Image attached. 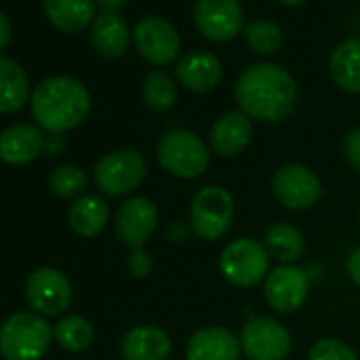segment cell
Returning <instances> with one entry per match:
<instances>
[{"mask_svg": "<svg viewBox=\"0 0 360 360\" xmlns=\"http://www.w3.org/2000/svg\"><path fill=\"white\" fill-rule=\"evenodd\" d=\"M299 89L292 75L269 62L248 66L236 81L238 108L250 119L280 123L295 112Z\"/></svg>", "mask_w": 360, "mask_h": 360, "instance_id": "obj_1", "label": "cell"}, {"mask_svg": "<svg viewBox=\"0 0 360 360\" xmlns=\"http://www.w3.org/2000/svg\"><path fill=\"white\" fill-rule=\"evenodd\" d=\"M32 117L49 134H66L79 127L91 110L89 89L72 77H49L30 96Z\"/></svg>", "mask_w": 360, "mask_h": 360, "instance_id": "obj_2", "label": "cell"}, {"mask_svg": "<svg viewBox=\"0 0 360 360\" xmlns=\"http://www.w3.org/2000/svg\"><path fill=\"white\" fill-rule=\"evenodd\" d=\"M53 343V326L37 311H15L0 326L5 360H41Z\"/></svg>", "mask_w": 360, "mask_h": 360, "instance_id": "obj_3", "label": "cell"}, {"mask_svg": "<svg viewBox=\"0 0 360 360\" xmlns=\"http://www.w3.org/2000/svg\"><path fill=\"white\" fill-rule=\"evenodd\" d=\"M159 165L183 180H195L210 165V148L204 138L189 129H169L157 142Z\"/></svg>", "mask_w": 360, "mask_h": 360, "instance_id": "obj_4", "label": "cell"}, {"mask_svg": "<svg viewBox=\"0 0 360 360\" xmlns=\"http://www.w3.org/2000/svg\"><path fill=\"white\" fill-rule=\"evenodd\" d=\"M236 219L233 195L221 185L202 187L191 202L189 227L195 238L204 242H217L231 229Z\"/></svg>", "mask_w": 360, "mask_h": 360, "instance_id": "obj_5", "label": "cell"}, {"mask_svg": "<svg viewBox=\"0 0 360 360\" xmlns=\"http://www.w3.org/2000/svg\"><path fill=\"white\" fill-rule=\"evenodd\" d=\"M148 165L140 150L119 148L104 155L94 167L96 187L108 198H123L134 193L146 178Z\"/></svg>", "mask_w": 360, "mask_h": 360, "instance_id": "obj_6", "label": "cell"}, {"mask_svg": "<svg viewBox=\"0 0 360 360\" xmlns=\"http://www.w3.org/2000/svg\"><path fill=\"white\" fill-rule=\"evenodd\" d=\"M219 267L229 284L252 288L265 282L271 271V257L255 238H238L223 248Z\"/></svg>", "mask_w": 360, "mask_h": 360, "instance_id": "obj_7", "label": "cell"}, {"mask_svg": "<svg viewBox=\"0 0 360 360\" xmlns=\"http://www.w3.org/2000/svg\"><path fill=\"white\" fill-rule=\"evenodd\" d=\"M271 191L276 200L292 212L314 208L324 195L320 178L303 163L280 165L271 178Z\"/></svg>", "mask_w": 360, "mask_h": 360, "instance_id": "obj_8", "label": "cell"}, {"mask_svg": "<svg viewBox=\"0 0 360 360\" xmlns=\"http://www.w3.org/2000/svg\"><path fill=\"white\" fill-rule=\"evenodd\" d=\"M240 345L248 360H286L292 349V335L280 320L255 316L244 324Z\"/></svg>", "mask_w": 360, "mask_h": 360, "instance_id": "obj_9", "label": "cell"}, {"mask_svg": "<svg viewBox=\"0 0 360 360\" xmlns=\"http://www.w3.org/2000/svg\"><path fill=\"white\" fill-rule=\"evenodd\" d=\"M26 299L28 305L45 316H62L72 301V284L68 276L56 267H39L26 280Z\"/></svg>", "mask_w": 360, "mask_h": 360, "instance_id": "obj_10", "label": "cell"}, {"mask_svg": "<svg viewBox=\"0 0 360 360\" xmlns=\"http://www.w3.org/2000/svg\"><path fill=\"white\" fill-rule=\"evenodd\" d=\"M193 22L212 43H229L246 28L240 0H195Z\"/></svg>", "mask_w": 360, "mask_h": 360, "instance_id": "obj_11", "label": "cell"}, {"mask_svg": "<svg viewBox=\"0 0 360 360\" xmlns=\"http://www.w3.org/2000/svg\"><path fill=\"white\" fill-rule=\"evenodd\" d=\"M159 223V210L153 200L144 195H134L125 200L115 214V233L123 246L129 250L144 248L155 236Z\"/></svg>", "mask_w": 360, "mask_h": 360, "instance_id": "obj_12", "label": "cell"}, {"mask_svg": "<svg viewBox=\"0 0 360 360\" xmlns=\"http://www.w3.org/2000/svg\"><path fill=\"white\" fill-rule=\"evenodd\" d=\"M134 47L153 66H167L178 58L180 37L163 18H144L134 28Z\"/></svg>", "mask_w": 360, "mask_h": 360, "instance_id": "obj_13", "label": "cell"}, {"mask_svg": "<svg viewBox=\"0 0 360 360\" xmlns=\"http://www.w3.org/2000/svg\"><path fill=\"white\" fill-rule=\"evenodd\" d=\"M263 295L269 307L280 314L297 311L309 295V276L299 265H278L274 267L265 282Z\"/></svg>", "mask_w": 360, "mask_h": 360, "instance_id": "obj_14", "label": "cell"}, {"mask_svg": "<svg viewBox=\"0 0 360 360\" xmlns=\"http://www.w3.org/2000/svg\"><path fill=\"white\" fill-rule=\"evenodd\" d=\"M174 79L193 94H208L223 79V62L212 51L187 53L176 62Z\"/></svg>", "mask_w": 360, "mask_h": 360, "instance_id": "obj_15", "label": "cell"}, {"mask_svg": "<svg viewBox=\"0 0 360 360\" xmlns=\"http://www.w3.org/2000/svg\"><path fill=\"white\" fill-rule=\"evenodd\" d=\"M185 356L187 360H240L242 345L229 328L204 326L189 337Z\"/></svg>", "mask_w": 360, "mask_h": 360, "instance_id": "obj_16", "label": "cell"}, {"mask_svg": "<svg viewBox=\"0 0 360 360\" xmlns=\"http://www.w3.org/2000/svg\"><path fill=\"white\" fill-rule=\"evenodd\" d=\"M45 150V136L41 127L15 123L0 131V161L7 165H28Z\"/></svg>", "mask_w": 360, "mask_h": 360, "instance_id": "obj_17", "label": "cell"}, {"mask_svg": "<svg viewBox=\"0 0 360 360\" xmlns=\"http://www.w3.org/2000/svg\"><path fill=\"white\" fill-rule=\"evenodd\" d=\"M252 140V119L240 108L221 115L210 129V146L221 157L240 155Z\"/></svg>", "mask_w": 360, "mask_h": 360, "instance_id": "obj_18", "label": "cell"}, {"mask_svg": "<svg viewBox=\"0 0 360 360\" xmlns=\"http://www.w3.org/2000/svg\"><path fill=\"white\" fill-rule=\"evenodd\" d=\"M172 354L169 335L155 324L131 326L121 339L123 360H167Z\"/></svg>", "mask_w": 360, "mask_h": 360, "instance_id": "obj_19", "label": "cell"}, {"mask_svg": "<svg viewBox=\"0 0 360 360\" xmlns=\"http://www.w3.org/2000/svg\"><path fill=\"white\" fill-rule=\"evenodd\" d=\"M129 28L119 13H100L89 26V41L98 56L106 60L123 58L129 49Z\"/></svg>", "mask_w": 360, "mask_h": 360, "instance_id": "obj_20", "label": "cell"}, {"mask_svg": "<svg viewBox=\"0 0 360 360\" xmlns=\"http://www.w3.org/2000/svg\"><path fill=\"white\" fill-rule=\"evenodd\" d=\"M110 219V208L104 198L87 193L72 202L68 210V225L81 238H96L104 231Z\"/></svg>", "mask_w": 360, "mask_h": 360, "instance_id": "obj_21", "label": "cell"}, {"mask_svg": "<svg viewBox=\"0 0 360 360\" xmlns=\"http://www.w3.org/2000/svg\"><path fill=\"white\" fill-rule=\"evenodd\" d=\"M47 20L62 32H81L96 20V0H43Z\"/></svg>", "mask_w": 360, "mask_h": 360, "instance_id": "obj_22", "label": "cell"}, {"mask_svg": "<svg viewBox=\"0 0 360 360\" xmlns=\"http://www.w3.org/2000/svg\"><path fill=\"white\" fill-rule=\"evenodd\" d=\"M30 96V79L26 70L15 60L0 56V115L22 110Z\"/></svg>", "mask_w": 360, "mask_h": 360, "instance_id": "obj_23", "label": "cell"}, {"mask_svg": "<svg viewBox=\"0 0 360 360\" xmlns=\"http://www.w3.org/2000/svg\"><path fill=\"white\" fill-rule=\"evenodd\" d=\"M328 72L339 89L360 94V39L341 41L333 49L328 58Z\"/></svg>", "mask_w": 360, "mask_h": 360, "instance_id": "obj_24", "label": "cell"}, {"mask_svg": "<svg viewBox=\"0 0 360 360\" xmlns=\"http://www.w3.org/2000/svg\"><path fill=\"white\" fill-rule=\"evenodd\" d=\"M263 246L271 259L280 261V265H292L305 255V238L303 233L290 223H274L267 227Z\"/></svg>", "mask_w": 360, "mask_h": 360, "instance_id": "obj_25", "label": "cell"}, {"mask_svg": "<svg viewBox=\"0 0 360 360\" xmlns=\"http://www.w3.org/2000/svg\"><path fill=\"white\" fill-rule=\"evenodd\" d=\"M94 324L79 314L64 316L53 326V341H58V345L66 352L87 349L94 341Z\"/></svg>", "mask_w": 360, "mask_h": 360, "instance_id": "obj_26", "label": "cell"}, {"mask_svg": "<svg viewBox=\"0 0 360 360\" xmlns=\"http://www.w3.org/2000/svg\"><path fill=\"white\" fill-rule=\"evenodd\" d=\"M142 100H144V104L153 112H167V110H172L176 100H178L176 81L169 75L161 72V70L148 72L144 83H142Z\"/></svg>", "mask_w": 360, "mask_h": 360, "instance_id": "obj_27", "label": "cell"}, {"mask_svg": "<svg viewBox=\"0 0 360 360\" xmlns=\"http://www.w3.org/2000/svg\"><path fill=\"white\" fill-rule=\"evenodd\" d=\"M244 37H246L250 51H255L257 56H274L280 51V47L284 43V34H282L280 26L271 20L250 22L244 28Z\"/></svg>", "mask_w": 360, "mask_h": 360, "instance_id": "obj_28", "label": "cell"}, {"mask_svg": "<svg viewBox=\"0 0 360 360\" xmlns=\"http://www.w3.org/2000/svg\"><path fill=\"white\" fill-rule=\"evenodd\" d=\"M85 187H87L85 169L79 165H72V163H64V165L56 167L49 176V189L62 200L81 198Z\"/></svg>", "mask_w": 360, "mask_h": 360, "instance_id": "obj_29", "label": "cell"}, {"mask_svg": "<svg viewBox=\"0 0 360 360\" xmlns=\"http://www.w3.org/2000/svg\"><path fill=\"white\" fill-rule=\"evenodd\" d=\"M307 360H358V354L337 337H322L309 347Z\"/></svg>", "mask_w": 360, "mask_h": 360, "instance_id": "obj_30", "label": "cell"}, {"mask_svg": "<svg viewBox=\"0 0 360 360\" xmlns=\"http://www.w3.org/2000/svg\"><path fill=\"white\" fill-rule=\"evenodd\" d=\"M341 153H343V159L347 161V165L360 174V127H354L345 134V138L341 142Z\"/></svg>", "mask_w": 360, "mask_h": 360, "instance_id": "obj_31", "label": "cell"}, {"mask_svg": "<svg viewBox=\"0 0 360 360\" xmlns=\"http://www.w3.org/2000/svg\"><path fill=\"white\" fill-rule=\"evenodd\" d=\"M127 269L134 278H146L153 269V255L146 248L129 250L127 257Z\"/></svg>", "mask_w": 360, "mask_h": 360, "instance_id": "obj_32", "label": "cell"}, {"mask_svg": "<svg viewBox=\"0 0 360 360\" xmlns=\"http://www.w3.org/2000/svg\"><path fill=\"white\" fill-rule=\"evenodd\" d=\"M345 269H347V276L349 280L360 288V246L354 248L347 257V263H345Z\"/></svg>", "mask_w": 360, "mask_h": 360, "instance_id": "obj_33", "label": "cell"}, {"mask_svg": "<svg viewBox=\"0 0 360 360\" xmlns=\"http://www.w3.org/2000/svg\"><path fill=\"white\" fill-rule=\"evenodd\" d=\"M13 37V28H11V20L0 11V51H5L11 43Z\"/></svg>", "mask_w": 360, "mask_h": 360, "instance_id": "obj_34", "label": "cell"}, {"mask_svg": "<svg viewBox=\"0 0 360 360\" xmlns=\"http://www.w3.org/2000/svg\"><path fill=\"white\" fill-rule=\"evenodd\" d=\"M187 233H189V231H187L185 223H180V221H176V223H172V225L167 227V240H169V242H174V244L185 242Z\"/></svg>", "mask_w": 360, "mask_h": 360, "instance_id": "obj_35", "label": "cell"}, {"mask_svg": "<svg viewBox=\"0 0 360 360\" xmlns=\"http://www.w3.org/2000/svg\"><path fill=\"white\" fill-rule=\"evenodd\" d=\"M127 0H96V5L102 9V13H117Z\"/></svg>", "mask_w": 360, "mask_h": 360, "instance_id": "obj_36", "label": "cell"}, {"mask_svg": "<svg viewBox=\"0 0 360 360\" xmlns=\"http://www.w3.org/2000/svg\"><path fill=\"white\" fill-rule=\"evenodd\" d=\"M280 3L286 7H301L303 3H307V0H280Z\"/></svg>", "mask_w": 360, "mask_h": 360, "instance_id": "obj_37", "label": "cell"}, {"mask_svg": "<svg viewBox=\"0 0 360 360\" xmlns=\"http://www.w3.org/2000/svg\"><path fill=\"white\" fill-rule=\"evenodd\" d=\"M358 219H360V212H358Z\"/></svg>", "mask_w": 360, "mask_h": 360, "instance_id": "obj_38", "label": "cell"}]
</instances>
